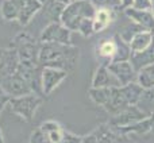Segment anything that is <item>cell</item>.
Returning a JSON list of instances; mask_svg holds the SVG:
<instances>
[{"instance_id":"obj_14","label":"cell","mask_w":154,"mask_h":143,"mask_svg":"<svg viewBox=\"0 0 154 143\" xmlns=\"http://www.w3.org/2000/svg\"><path fill=\"white\" fill-rule=\"evenodd\" d=\"M127 107H130V105H128L125 95L122 93L120 87H114L112 88L111 96H109V100L107 101V104L103 108L106 109L111 116H114V115H118L119 112H122L123 109H126Z\"/></svg>"},{"instance_id":"obj_24","label":"cell","mask_w":154,"mask_h":143,"mask_svg":"<svg viewBox=\"0 0 154 143\" xmlns=\"http://www.w3.org/2000/svg\"><path fill=\"white\" fill-rule=\"evenodd\" d=\"M112 88H89L88 90V96L92 100V103H95L99 107H104L107 104V101L109 100V96H111Z\"/></svg>"},{"instance_id":"obj_31","label":"cell","mask_w":154,"mask_h":143,"mask_svg":"<svg viewBox=\"0 0 154 143\" xmlns=\"http://www.w3.org/2000/svg\"><path fill=\"white\" fill-rule=\"evenodd\" d=\"M133 8L150 10L152 8V3H150V0H133Z\"/></svg>"},{"instance_id":"obj_37","label":"cell","mask_w":154,"mask_h":143,"mask_svg":"<svg viewBox=\"0 0 154 143\" xmlns=\"http://www.w3.org/2000/svg\"><path fill=\"white\" fill-rule=\"evenodd\" d=\"M0 143H4V138H3V132L0 130Z\"/></svg>"},{"instance_id":"obj_39","label":"cell","mask_w":154,"mask_h":143,"mask_svg":"<svg viewBox=\"0 0 154 143\" xmlns=\"http://www.w3.org/2000/svg\"><path fill=\"white\" fill-rule=\"evenodd\" d=\"M39 2H41V3H42V4H43V3H45V2H46V0H39Z\"/></svg>"},{"instance_id":"obj_13","label":"cell","mask_w":154,"mask_h":143,"mask_svg":"<svg viewBox=\"0 0 154 143\" xmlns=\"http://www.w3.org/2000/svg\"><path fill=\"white\" fill-rule=\"evenodd\" d=\"M92 88H111V87H119L118 81L115 80V77L111 74V72L108 70L107 65L100 64L95 69L92 77Z\"/></svg>"},{"instance_id":"obj_36","label":"cell","mask_w":154,"mask_h":143,"mask_svg":"<svg viewBox=\"0 0 154 143\" xmlns=\"http://www.w3.org/2000/svg\"><path fill=\"white\" fill-rule=\"evenodd\" d=\"M150 3H152V8H150V11H152L153 15H154V0H150Z\"/></svg>"},{"instance_id":"obj_19","label":"cell","mask_w":154,"mask_h":143,"mask_svg":"<svg viewBox=\"0 0 154 143\" xmlns=\"http://www.w3.org/2000/svg\"><path fill=\"white\" fill-rule=\"evenodd\" d=\"M153 41H154V32L147 31V30H142L131 39V42L128 45H130L133 53H139V51H143L145 49L149 47Z\"/></svg>"},{"instance_id":"obj_32","label":"cell","mask_w":154,"mask_h":143,"mask_svg":"<svg viewBox=\"0 0 154 143\" xmlns=\"http://www.w3.org/2000/svg\"><path fill=\"white\" fill-rule=\"evenodd\" d=\"M10 100H11V97L4 92V89H3V88L0 87V112H2L3 109H4L5 107L8 105Z\"/></svg>"},{"instance_id":"obj_2","label":"cell","mask_w":154,"mask_h":143,"mask_svg":"<svg viewBox=\"0 0 154 143\" xmlns=\"http://www.w3.org/2000/svg\"><path fill=\"white\" fill-rule=\"evenodd\" d=\"M96 10L97 8L89 0H70V3L65 5L60 22L72 32H77L80 23L84 19H92Z\"/></svg>"},{"instance_id":"obj_6","label":"cell","mask_w":154,"mask_h":143,"mask_svg":"<svg viewBox=\"0 0 154 143\" xmlns=\"http://www.w3.org/2000/svg\"><path fill=\"white\" fill-rule=\"evenodd\" d=\"M68 72L57 68H42V74H41V85H42V95L50 96L60 85L66 80Z\"/></svg>"},{"instance_id":"obj_9","label":"cell","mask_w":154,"mask_h":143,"mask_svg":"<svg viewBox=\"0 0 154 143\" xmlns=\"http://www.w3.org/2000/svg\"><path fill=\"white\" fill-rule=\"evenodd\" d=\"M0 87L4 89V92L7 93L11 99L20 97V96L32 93L31 88H30V85L27 84V81L22 76H19L16 72L12 74V76L7 77V78L0 84Z\"/></svg>"},{"instance_id":"obj_4","label":"cell","mask_w":154,"mask_h":143,"mask_svg":"<svg viewBox=\"0 0 154 143\" xmlns=\"http://www.w3.org/2000/svg\"><path fill=\"white\" fill-rule=\"evenodd\" d=\"M41 104H42V97L39 95L29 93L20 97H12L8 103V107L16 116L26 122H31Z\"/></svg>"},{"instance_id":"obj_11","label":"cell","mask_w":154,"mask_h":143,"mask_svg":"<svg viewBox=\"0 0 154 143\" xmlns=\"http://www.w3.org/2000/svg\"><path fill=\"white\" fill-rule=\"evenodd\" d=\"M123 12L133 23H137L142 29L154 32V15L150 10H138L130 7L123 10Z\"/></svg>"},{"instance_id":"obj_12","label":"cell","mask_w":154,"mask_h":143,"mask_svg":"<svg viewBox=\"0 0 154 143\" xmlns=\"http://www.w3.org/2000/svg\"><path fill=\"white\" fill-rule=\"evenodd\" d=\"M116 19V10L112 8H97L93 16V29H95V34L103 32L107 30L114 20Z\"/></svg>"},{"instance_id":"obj_33","label":"cell","mask_w":154,"mask_h":143,"mask_svg":"<svg viewBox=\"0 0 154 143\" xmlns=\"http://www.w3.org/2000/svg\"><path fill=\"white\" fill-rule=\"evenodd\" d=\"M81 143H100L99 141V136H97V132H96V130L93 131V132H91L89 135L84 136L82 138V142Z\"/></svg>"},{"instance_id":"obj_27","label":"cell","mask_w":154,"mask_h":143,"mask_svg":"<svg viewBox=\"0 0 154 143\" xmlns=\"http://www.w3.org/2000/svg\"><path fill=\"white\" fill-rule=\"evenodd\" d=\"M29 143H51V142H50V139H49L48 134L43 132V131L38 127L31 132Z\"/></svg>"},{"instance_id":"obj_8","label":"cell","mask_w":154,"mask_h":143,"mask_svg":"<svg viewBox=\"0 0 154 143\" xmlns=\"http://www.w3.org/2000/svg\"><path fill=\"white\" fill-rule=\"evenodd\" d=\"M108 70L115 77L118 81L119 87H125V85L134 82L137 80V70L131 65L130 61H122V62H111L107 65Z\"/></svg>"},{"instance_id":"obj_21","label":"cell","mask_w":154,"mask_h":143,"mask_svg":"<svg viewBox=\"0 0 154 143\" xmlns=\"http://www.w3.org/2000/svg\"><path fill=\"white\" fill-rule=\"evenodd\" d=\"M120 89H122V93L125 95L128 105H137L142 96V93H143V90H145V89H142V87L137 81L130 82V84L125 85V87H120Z\"/></svg>"},{"instance_id":"obj_16","label":"cell","mask_w":154,"mask_h":143,"mask_svg":"<svg viewBox=\"0 0 154 143\" xmlns=\"http://www.w3.org/2000/svg\"><path fill=\"white\" fill-rule=\"evenodd\" d=\"M115 53H116V43H115L114 37L101 41L95 46V56L97 59L104 61L103 65H108L109 62H112Z\"/></svg>"},{"instance_id":"obj_15","label":"cell","mask_w":154,"mask_h":143,"mask_svg":"<svg viewBox=\"0 0 154 143\" xmlns=\"http://www.w3.org/2000/svg\"><path fill=\"white\" fill-rule=\"evenodd\" d=\"M39 11H42V3L39 0H23L16 22L23 27L27 26Z\"/></svg>"},{"instance_id":"obj_26","label":"cell","mask_w":154,"mask_h":143,"mask_svg":"<svg viewBox=\"0 0 154 143\" xmlns=\"http://www.w3.org/2000/svg\"><path fill=\"white\" fill-rule=\"evenodd\" d=\"M80 35H82L84 38H89L92 35H95V29H93V18L92 19H84L80 23L79 30H77Z\"/></svg>"},{"instance_id":"obj_17","label":"cell","mask_w":154,"mask_h":143,"mask_svg":"<svg viewBox=\"0 0 154 143\" xmlns=\"http://www.w3.org/2000/svg\"><path fill=\"white\" fill-rule=\"evenodd\" d=\"M131 65L134 66V69L138 73L139 70L145 69L146 66L154 64V41L152 42V45L147 49H145L143 51H139V53H133L130 58Z\"/></svg>"},{"instance_id":"obj_7","label":"cell","mask_w":154,"mask_h":143,"mask_svg":"<svg viewBox=\"0 0 154 143\" xmlns=\"http://www.w3.org/2000/svg\"><path fill=\"white\" fill-rule=\"evenodd\" d=\"M145 117H147V116L138 108V107L130 105L126 109H123L122 112H119L118 115L111 116L108 124L111 126V127L119 130V128H123V127H127V126L134 124V123L139 122V120L145 119Z\"/></svg>"},{"instance_id":"obj_10","label":"cell","mask_w":154,"mask_h":143,"mask_svg":"<svg viewBox=\"0 0 154 143\" xmlns=\"http://www.w3.org/2000/svg\"><path fill=\"white\" fill-rule=\"evenodd\" d=\"M19 66V57L12 47H0V84L12 76Z\"/></svg>"},{"instance_id":"obj_5","label":"cell","mask_w":154,"mask_h":143,"mask_svg":"<svg viewBox=\"0 0 154 143\" xmlns=\"http://www.w3.org/2000/svg\"><path fill=\"white\" fill-rule=\"evenodd\" d=\"M39 43L72 45V31L69 29H66L61 22H50L41 31Z\"/></svg>"},{"instance_id":"obj_34","label":"cell","mask_w":154,"mask_h":143,"mask_svg":"<svg viewBox=\"0 0 154 143\" xmlns=\"http://www.w3.org/2000/svg\"><path fill=\"white\" fill-rule=\"evenodd\" d=\"M119 4L122 10H126V8L133 7V0H119Z\"/></svg>"},{"instance_id":"obj_28","label":"cell","mask_w":154,"mask_h":143,"mask_svg":"<svg viewBox=\"0 0 154 143\" xmlns=\"http://www.w3.org/2000/svg\"><path fill=\"white\" fill-rule=\"evenodd\" d=\"M96 8H112V10H119L120 4L119 0H89Z\"/></svg>"},{"instance_id":"obj_29","label":"cell","mask_w":154,"mask_h":143,"mask_svg":"<svg viewBox=\"0 0 154 143\" xmlns=\"http://www.w3.org/2000/svg\"><path fill=\"white\" fill-rule=\"evenodd\" d=\"M39 128L49 135L50 132H54V131H57V130H62V126L58 122H56V120H46V122H43L42 124L39 126Z\"/></svg>"},{"instance_id":"obj_20","label":"cell","mask_w":154,"mask_h":143,"mask_svg":"<svg viewBox=\"0 0 154 143\" xmlns=\"http://www.w3.org/2000/svg\"><path fill=\"white\" fill-rule=\"evenodd\" d=\"M65 5L66 4L57 2V0H46L42 4V11L45 12V15L48 16V19L50 22H60Z\"/></svg>"},{"instance_id":"obj_23","label":"cell","mask_w":154,"mask_h":143,"mask_svg":"<svg viewBox=\"0 0 154 143\" xmlns=\"http://www.w3.org/2000/svg\"><path fill=\"white\" fill-rule=\"evenodd\" d=\"M118 131L122 134H138V135L147 134L152 131V117L147 116V117H145V119L139 120V122L134 123V124H131V126L119 128Z\"/></svg>"},{"instance_id":"obj_22","label":"cell","mask_w":154,"mask_h":143,"mask_svg":"<svg viewBox=\"0 0 154 143\" xmlns=\"http://www.w3.org/2000/svg\"><path fill=\"white\" fill-rule=\"evenodd\" d=\"M114 39H115V43H116V53H115V57L112 59V62H122V61H130L131 58V47L127 42L122 39L119 37V34H115L114 35ZM111 64V62H109Z\"/></svg>"},{"instance_id":"obj_30","label":"cell","mask_w":154,"mask_h":143,"mask_svg":"<svg viewBox=\"0 0 154 143\" xmlns=\"http://www.w3.org/2000/svg\"><path fill=\"white\" fill-rule=\"evenodd\" d=\"M81 142H82V136L75 135V134H72V132L65 131L64 138H62L61 143H81Z\"/></svg>"},{"instance_id":"obj_1","label":"cell","mask_w":154,"mask_h":143,"mask_svg":"<svg viewBox=\"0 0 154 143\" xmlns=\"http://www.w3.org/2000/svg\"><path fill=\"white\" fill-rule=\"evenodd\" d=\"M79 58L80 49L75 45L39 43L38 64L42 68H57L69 73L75 69Z\"/></svg>"},{"instance_id":"obj_18","label":"cell","mask_w":154,"mask_h":143,"mask_svg":"<svg viewBox=\"0 0 154 143\" xmlns=\"http://www.w3.org/2000/svg\"><path fill=\"white\" fill-rule=\"evenodd\" d=\"M23 0H3L0 4V16L5 22H16Z\"/></svg>"},{"instance_id":"obj_3","label":"cell","mask_w":154,"mask_h":143,"mask_svg":"<svg viewBox=\"0 0 154 143\" xmlns=\"http://www.w3.org/2000/svg\"><path fill=\"white\" fill-rule=\"evenodd\" d=\"M11 47L18 54L19 62H38L39 43L30 32H18L11 42Z\"/></svg>"},{"instance_id":"obj_25","label":"cell","mask_w":154,"mask_h":143,"mask_svg":"<svg viewBox=\"0 0 154 143\" xmlns=\"http://www.w3.org/2000/svg\"><path fill=\"white\" fill-rule=\"evenodd\" d=\"M142 30H145V29H142L141 26H138L137 23H133L131 22L130 24H127V26H125L122 30H120L118 34H119V37L122 38L125 42H127V43H130L131 42V39H133L134 37H135L137 34H138L139 31H142Z\"/></svg>"},{"instance_id":"obj_38","label":"cell","mask_w":154,"mask_h":143,"mask_svg":"<svg viewBox=\"0 0 154 143\" xmlns=\"http://www.w3.org/2000/svg\"><path fill=\"white\" fill-rule=\"evenodd\" d=\"M57 2H61V3H64V4H68V3H70V0H57Z\"/></svg>"},{"instance_id":"obj_35","label":"cell","mask_w":154,"mask_h":143,"mask_svg":"<svg viewBox=\"0 0 154 143\" xmlns=\"http://www.w3.org/2000/svg\"><path fill=\"white\" fill-rule=\"evenodd\" d=\"M142 70L146 72V73L149 74L150 77H152V80L154 81V64H153V65H149V66H146L145 69H142Z\"/></svg>"}]
</instances>
